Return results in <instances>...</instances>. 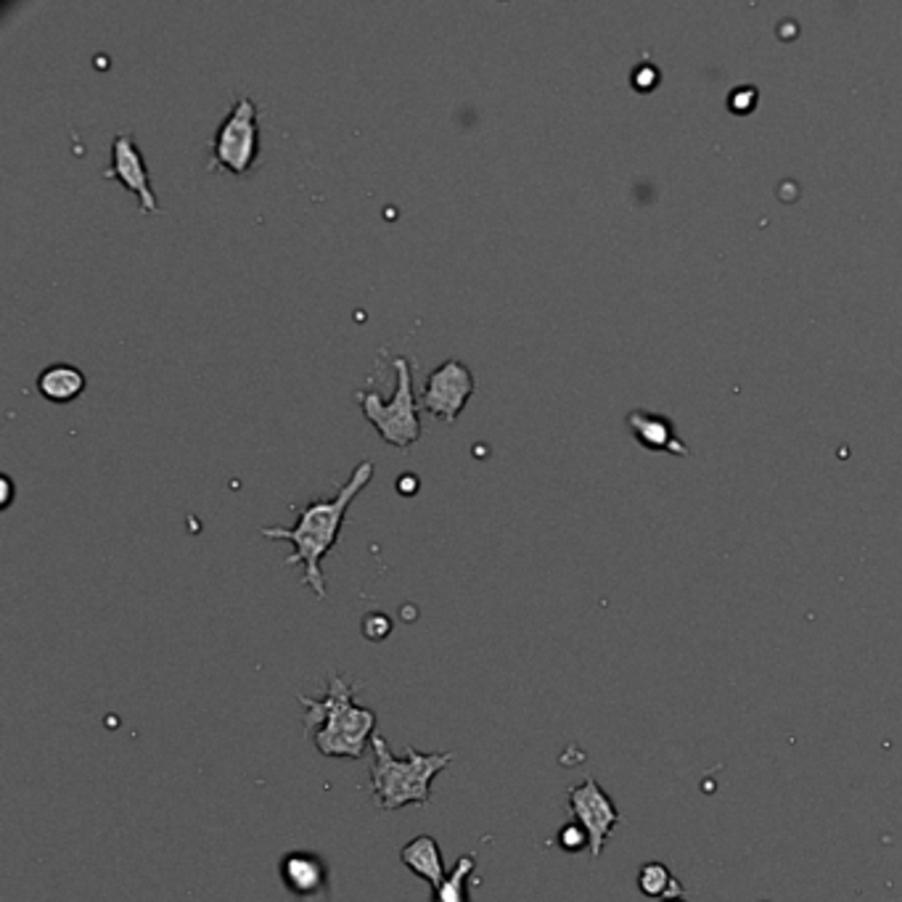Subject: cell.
<instances>
[{"label": "cell", "mask_w": 902, "mask_h": 902, "mask_svg": "<svg viewBox=\"0 0 902 902\" xmlns=\"http://www.w3.org/2000/svg\"><path fill=\"white\" fill-rule=\"evenodd\" d=\"M373 477L371 460H360L355 466L350 479L339 487L334 498H315L305 506H294L296 522L292 526H262V537L270 540H289L294 545L292 556H286V564H302V583L311 588L315 596L324 601L326 598V577L320 564L324 558L337 548L341 526H345L347 511L352 500L366 490Z\"/></svg>", "instance_id": "cell-1"}, {"label": "cell", "mask_w": 902, "mask_h": 902, "mask_svg": "<svg viewBox=\"0 0 902 902\" xmlns=\"http://www.w3.org/2000/svg\"><path fill=\"white\" fill-rule=\"evenodd\" d=\"M355 688L358 683L347 675H332L320 699H311L305 694L296 696L305 707L302 726L307 736H313V747L324 757L360 760L377 736L379 717L373 709L355 704Z\"/></svg>", "instance_id": "cell-2"}, {"label": "cell", "mask_w": 902, "mask_h": 902, "mask_svg": "<svg viewBox=\"0 0 902 902\" xmlns=\"http://www.w3.org/2000/svg\"><path fill=\"white\" fill-rule=\"evenodd\" d=\"M371 792L373 805L384 813H394L411 805H426L432 794V781L453 762V752H419L407 747L405 757H394L384 736H373Z\"/></svg>", "instance_id": "cell-3"}, {"label": "cell", "mask_w": 902, "mask_h": 902, "mask_svg": "<svg viewBox=\"0 0 902 902\" xmlns=\"http://www.w3.org/2000/svg\"><path fill=\"white\" fill-rule=\"evenodd\" d=\"M392 368L398 373V390H394L390 400H384L373 390L358 392L355 398H358V405L368 419V424L379 432V437L384 443L400 447V450H407L424 434V426H421L419 419L421 405L416 394H413L411 363L405 358H394Z\"/></svg>", "instance_id": "cell-4"}, {"label": "cell", "mask_w": 902, "mask_h": 902, "mask_svg": "<svg viewBox=\"0 0 902 902\" xmlns=\"http://www.w3.org/2000/svg\"><path fill=\"white\" fill-rule=\"evenodd\" d=\"M260 156V109L249 96L230 104L226 120L217 124L209 141V170L247 175Z\"/></svg>", "instance_id": "cell-5"}, {"label": "cell", "mask_w": 902, "mask_h": 902, "mask_svg": "<svg viewBox=\"0 0 902 902\" xmlns=\"http://www.w3.org/2000/svg\"><path fill=\"white\" fill-rule=\"evenodd\" d=\"M474 390H477V381H474L471 368L460 363L458 358H447L430 371L424 392L419 394V405L434 419L456 424Z\"/></svg>", "instance_id": "cell-6"}, {"label": "cell", "mask_w": 902, "mask_h": 902, "mask_svg": "<svg viewBox=\"0 0 902 902\" xmlns=\"http://www.w3.org/2000/svg\"><path fill=\"white\" fill-rule=\"evenodd\" d=\"M569 813L588 832L593 858H601L611 832L622 823L620 809L611 802V796L604 792L596 779H585L569 789Z\"/></svg>", "instance_id": "cell-7"}, {"label": "cell", "mask_w": 902, "mask_h": 902, "mask_svg": "<svg viewBox=\"0 0 902 902\" xmlns=\"http://www.w3.org/2000/svg\"><path fill=\"white\" fill-rule=\"evenodd\" d=\"M101 175L115 177L130 194H135L138 202H141L143 215L160 213V196H156L154 186H151L146 156L138 149L135 135L130 130H122V133L115 135V141H111V162Z\"/></svg>", "instance_id": "cell-8"}, {"label": "cell", "mask_w": 902, "mask_h": 902, "mask_svg": "<svg viewBox=\"0 0 902 902\" xmlns=\"http://www.w3.org/2000/svg\"><path fill=\"white\" fill-rule=\"evenodd\" d=\"M279 871L289 892L300 900L318 898L326 887V866L318 855L311 852L283 855Z\"/></svg>", "instance_id": "cell-9"}, {"label": "cell", "mask_w": 902, "mask_h": 902, "mask_svg": "<svg viewBox=\"0 0 902 902\" xmlns=\"http://www.w3.org/2000/svg\"><path fill=\"white\" fill-rule=\"evenodd\" d=\"M628 424L633 430L635 439L649 450H662V453H675V456H688V447L683 445V439L675 434L673 419L660 416V413L651 411H638L628 413Z\"/></svg>", "instance_id": "cell-10"}, {"label": "cell", "mask_w": 902, "mask_h": 902, "mask_svg": "<svg viewBox=\"0 0 902 902\" xmlns=\"http://www.w3.org/2000/svg\"><path fill=\"white\" fill-rule=\"evenodd\" d=\"M400 862L405 868H411L419 879H424L432 889H437L447 879L445 873V862H443V849H439L437 839L430 834H421L411 845H405L400 849Z\"/></svg>", "instance_id": "cell-11"}, {"label": "cell", "mask_w": 902, "mask_h": 902, "mask_svg": "<svg viewBox=\"0 0 902 902\" xmlns=\"http://www.w3.org/2000/svg\"><path fill=\"white\" fill-rule=\"evenodd\" d=\"M88 387V377L83 368L72 363H51L37 373V392L43 394L48 403L64 405L77 400Z\"/></svg>", "instance_id": "cell-12"}, {"label": "cell", "mask_w": 902, "mask_h": 902, "mask_svg": "<svg viewBox=\"0 0 902 902\" xmlns=\"http://www.w3.org/2000/svg\"><path fill=\"white\" fill-rule=\"evenodd\" d=\"M638 889H641V894H646V898L651 900L683 898L681 881L675 879L667 866H662V862H656V860L643 862V866L638 868Z\"/></svg>", "instance_id": "cell-13"}, {"label": "cell", "mask_w": 902, "mask_h": 902, "mask_svg": "<svg viewBox=\"0 0 902 902\" xmlns=\"http://www.w3.org/2000/svg\"><path fill=\"white\" fill-rule=\"evenodd\" d=\"M477 868V855H460L447 879L434 889V902H469V879Z\"/></svg>", "instance_id": "cell-14"}, {"label": "cell", "mask_w": 902, "mask_h": 902, "mask_svg": "<svg viewBox=\"0 0 902 902\" xmlns=\"http://www.w3.org/2000/svg\"><path fill=\"white\" fill-rule=\"evenodd\" d=\"M558 847L564 849V852H579V849L590 847V839H588V832H585L579 823H566V826L558 832Z\"/></svg>", "instance_id": "cell-15"}, {"label": "cell", "mask_w": 902, "mask_h": 902, "mask_svg": "<svg viewBox=\"0 0 902 902\" xmlns=\"http://www.w3.org/2000/svg\"><path fill=\"white\" fill-rule=\"evenodd\" d=\"M419 487V479L416 477H400L398 479V492H405V496H413Z\"/></svg>", "instance_id": "cell-16"}, {"label": "cell", "mask_w": 902, "mask_h": 902, "mask_svg": "<svg viewBox=\"0 0 902 902\" xmlns=\"http://www.w3.org/2000/svg\"><path fill=\"white\" fill-rule=\"evenodd\" d=\"M0 482H3V492H6L3 506H9L11 503V492H14V485H11V477H3Z\"/></svg>", "instance_id": "cell-17"}, {"label": "cell", "mask_w": 902, "mask_h": 902, "mask_svg": "<svg viewBox=\"0 0 902 902\" xmlns=\"http://www.w3.org/2000/svg\"><path fill=\"white\" fill-rule=\"evenodd\" d=\"M662 902H686L683 898H675V900H662Z\"/></svg>", "instance_id": "cell-18"}]
</instances>
